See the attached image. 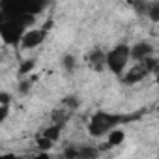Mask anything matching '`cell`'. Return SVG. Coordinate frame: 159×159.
Returning <instances> with one entry per match:
<instances>
[{"instance_id":"1","label":"cell","mask_w":159,"mask_h":159,"mask_svg":"<svg viewBox=\"0 0 159 159\" xmlns=\"http://www.w3.org/2000/svg\"><path fill=\"white\" fill-rule=\"evenodd\" d=\"M32 23H34V15L0 10V38L4 39V43L17 45L21 41V36L25 34V30Z\"/></svg>"},{"instance_id":"2","label":"cell","mask_w":159,"mask_h":159,"mask_svg":"<svg viewBox=\"0 0 159 159\" xmlns=\"http://www.w3.org/2000/svg\"><path fill=\"white\" fill-rule=\"evenodd\" d=\"M129 118H124L120 114H111V112H96L90 122H88V133L92 137H103L111 129L118 127V124L127 122Z\"/></svg>"},{"instance_id":"3","label":"cell","mask_w":159,"mask_h":159,"mask_svg":"<svg viewBox=\"0 0 159 159\" xmlns=\"http://www.w3.org/2000/svg\"><path fill=\"white\" fill-rule=\"evenodd\" d=\"M45 6H47V0H0V10L34 15V17L41 10H45Z\"/></svg>"},{"instance_id":"4","label":"cell","mask_w":159,"mask_h":159,"mask_svg":"<svg viewBox=\"0 0 159 159\" xmlns=\"http://www.w3.org/2000/svg\"><path fill=\"white\" fill-rule=\"evenodd\" d=\"M129 60H131V58H129V47L124 45V43L116 45L109 54H105V64H107V67H109L112 73H116V75H122V73L125 71Z\"/></svg>"},{"instance_id":"5","label":"cell","mask_w":159,"mask_h":159,"mask_svg":"<svg viewBox=\"0 0 159 159\" xmlns=\"http://www.w3.org/2000/svg\"><path fill=\"white\" fill-rule=\"evenodd\" d=\"M47 38V28H32V30H25V34L21 36L19 45L26 51L39 47Z\"/></svg>"},{"instance_id":"6","label":"cell","mask_w":159,"mask_h":159,"mask_svg":"<svg viewBox=\"0 0 159 159\" xmlns=\"http://www.w3.org/2000/svg\"><path fill=\"white\" fill-rule=\"evenodd\" d=\"M152 54H153V47H152L148 41H139L137 45H133V47L129 49V58L135 60V62L144 60V58H148V56H152Z\"/></svg>"},{"instance_id":"7","label":"cell","mask_w":159,"mask_h":159,"mask_svg":"<svg viewBox=\"0 0 159 159\" xmlns=\"http://www.w3.org/2000/svg\"><path fill=\"white\" fill-rule=\"evenodd\" d=\"M86 62H88V66L94 71H101L103 67H107V64H105V52L103 51H92L86 56Z\"/></svg>"},{"instance_id":"8","label":"cell","mask_w":159,"mask_h":159,"mask_svg":"<svg viewBox=\"0 0 159 159\" xmlns=\"http://www.w3.org/2000/svg\"><path fill=\"white\" fill-rule=\"evenodd\" d=\"M60 133H62V125H60V124H52L51 127H47V129L41 133V137L49 139L51 142H56V140L60 139Z\"/></svg>"},{"instance_id":"9","label":"cell","mask_w":159,"mask_h":159,"mask_svg":"<svg viewBox=\"0 0 159 159\" xmlns=\"http://www.w3.org/2000/svg\"><path fill=\"white\" fill-rule=\"evenodd\" d=\"M109 146H118V144H122L124 142V139H125V133L122 131V129H118V127H114V129H111L109 133Z\"/></svg>"},{"instance_id":"10","label":"cell","mask_w":159,"mask_h":159,"mask_svg":"<svg viewBox=\"0 0 159 159\" xmlns=\"http://www.w3.org/2000/svg\"><path fill=\"white\" fill-rule=\"evenodd\" d=\"M36 66V62L34 60H26V62H23L21 64V67H19V73L21 75H26V73H30L32 71V67Z\"/></svg>"},{"instance_id":"11","label":"cell","mask_w":159,"mask_h":159,"mask_svg":"<svg viewBox=\"0 0 159 159\" xmlns=\"http://www.w3.org/2000/svg\"><path fill=\"white\" fill-rule=\"evenodd\" d=\"M64 67H66L67 71H73V69H75V56H73V54H66V56H64Z\"/></svg>"},{"instance_id":"12","label":"cell","mask_w":159,"mask_h":159,"mask_svg":"<svg viewBox=\"0 0 159 159\" xmlns=\"http://www.w3.org/2000/svg\"><path fill=\"white\" fill-rule=\"evenodd\" d=\"M8 114H10V105H2V103H0V124L8 118Z\"/></svg>"},{"instance_id":"13","label":"cell","mask_w":159,"mask_h":159,"mask_svg":"<svg viewBox=\"0 0 159 159\" xmlns=\"http://www.w3.org/2000/svg\"><path fill=\"white\" fill-rule=\"evenodd\" d=\"M28 90H30V83H28V81H23L21 86H19V92H21V94H26Z\"/></svg>"},{"instance_id":"14","label":"cell","mask_w":159,"mask_h":159,"mask_svg":"<svg viewBox=\"0 0 159 159\" xmlns=\"http://www.w3.org/2000/svg\"><path fill=\"white\" fill-rule=\"evenodd\" d=\"M10 94H4V92H0V103L2 105H10Z\"/></svg>"},{"instance_id":"15","label":"cell","mask_w":159,"mask_h":159,"mask_svg":"<svg viewBox=\"0 0 159 159\" xmlns=\"http://www.w3.org/2000/svg\"><path fill=\"white\" fill-rule=\"evenodd\" d=\"M127 2H129V4H131V6H133V4H135V2H137V0H127Z\"/></svg>"}]
</instances>
